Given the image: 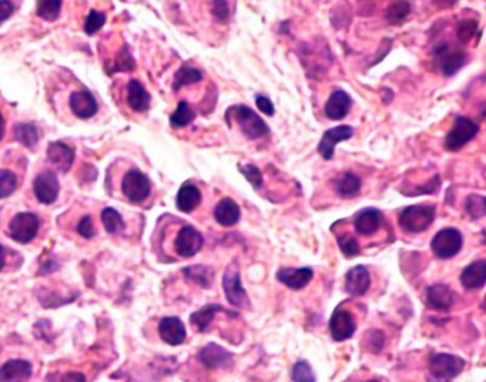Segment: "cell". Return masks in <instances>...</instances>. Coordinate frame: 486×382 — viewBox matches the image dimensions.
<instances>
[{"label": "cell", "instance_id": "1", "mask_svg": "<svg viewBox=\"0 0 486 382\" xmlns=\"http://www.w3.org/2000/svg\"><path fill=\"white\" fill-rule=\"evenodd\" d=\"M225 120H234L241 133L249 140H258L270 134V127L267 126V123L246 105H237L230 107L225 113Z\"/></svg>", "mask_w": 486, "mask_h": 382}, {"label": "cell", "instance_id": "2", "mask_svg": "<svg viewBox=\"0 0 486 382\" xmlns=\"http://www.w3.org/2000/svg\"><path fill=\"white\" fill-rule=\"evenodd\" d=\"M436 209L429 204H414L402 210L398 217L400 227L409 234H418L431 227L435 220Z\"/></svg>", "mask_w": 486, "mask_h": 382}, {"label": "cell", "instance_id": "3", "mask_svg": "<svg viewBox=\"0 0 486 382\" xmlns=\"http://www.w3.org/2000/svg\"><path fill=\"white\" fill-rule=\"evenodd\" d=\"M433 58L436 66L445 77L457 74L468 62V55L464 51L452 47L447 41H442L435 47Z\"/></svg>", "mask_w": 486, "mask_h": 382}, {"label": "cell", "instance_id": "4", "mask_svg": "<svg viewBox=\"0 0 486 382\" xmlns=\"http://www.w3.org/2000/svg\"><path fill=\"white\" fill-rule=\"evenodd\" d=\"M465 361L451 354H435L429 360V376L433 382H449L458 376Z\"/></svg>", "mask_w": 486, "mask_h": 382}, {"label": "cell", "instance_id": "5", "mask_svg": "<svg viewBox=\"0 0 486 382\" xmlns=\"http://www.w3.org/2000/svg\"><path fill=\"white\" fill-rule=\"evenodd\" d=\"M479 133V124L466 116H458L452 129L445 137V149L448 152H459Z\"/></svg>", "mask_w": 486, "mask_h": 382}, {"label": "cell", "instance_id": "6", "mask_svg": "<svg viewBox=\"0 0 486 382\" xmlns=\"http://www.w3.org/2000/svg\"><path fill=\"white\" fill-rule=\"evenodd\" d=\"M223 290L225 293L227 301L238 308H247L250 307V298L247 296V291L241 284V275L239 268L235 261L230 263L224 271L223 275Z\"/></svg>", "mask_w": 486, "mask_h": 382}, {"label": "cell", "instance_id": "7", "mask_svg": "<svg viewBox=\"0 0 486 382\" xmlns=\"http://www.w3.org/2000/svg\"><path fill=\"white\" fill-rule=\"evenodd\" d=\"M464 244V237L462 232L457 228L448 227L435 234L431 242V249L432 253L441 258V260H448L455 257Z\"/></svg>", "mask_w": 486, "mask_h": 382}, {"label": "cell", "instance_id": "8", "mask_svg": "<svg viewBox=\"0 0 486 382\" xmlns=\"http://www.w3.org/2000/svg\"><path fill=\"white\" fill-rule=\"evenodd\" d=\"M121 191L126 199L131 203H141L152 193V184L149 177L137 169L129 170L121 180Z\"/></svg>", "mask_w": 486, "mask_h": 382}, {"label": "cell", "instance_id": "9", "mask_svg": "<svg viewBox=\"0 0 486 382\" xmlns=\"http://www.w3.org/2000/svg\"><path fill=\"white\" fill-rule=\"evenodd\" d=\"M39 227L40 220L34 213H18L9 224V232L15 242L29 244L36 238Z\"/></svg>", "mask_w": 486, "mask_h": 382}, {"label": "cell", "instance_id": "10", "mask_svg": "<svg viewBox=\"0 0 486 382\" xmlns=\"http://www.w3.org/2000/svg\"><path fill=\"white\" fill-rule=\"evenodd\" d=\"M33 193L39 203L53 204L60 193V183L56 173L46 170L37 174L33 181Z\"/></svg>", "mask_w": 486, "mask_h": 382}, {"label": "cell", "instance_id": "11", "mask_svg": "<svg viewBox=\"0 0 486 382\" xmlns=\"http://www.w3.org/2000/svg\"><path fill=\"white\" fill-rule=\"evenodd\" d=\"M204 244V238L199 230L191 225H184L176 235L174 250L183 258H190L196 256Z\"/></svg>", "mask_w": 486, "mask_h": 382}, {"label": "cell", "instance_id": "12", "mask_svg": "<svg viewBox=\"0 0 486 382\" xmlns=\"http://www.w3.org/2000/svg\"><path fill=\"white\" fill-rule=\"evenodd\" d=\"M354 131H355L354 127H351L348 124H341V126L328 129L320 140V145H318L320 156L327 162L331 160L334 157L336 145L353 138Z\"/></svg>", "mask_w": 486, "mask_h": 382}, {"label": "cell", "instance_id": "13", "mask_svg": "<svg viewBox=\"0 0 486 382\" xmlns=\"http://www.w3.org/2000/svg\"><path fill=\"white\" fill-rule=\"evenodd\" d=\"M355 328H357V324H355L354 315L348 310L339 307L331 315L329 331L335 341H346L351 338L354 336Z\"/></svg>", "mask_w": 486, "mask_h": 382}, {"label": "cell", "instance_id": "14", "mask_svg": "<svg viewBox=\"0 0 486 382\" xmlns=\"http://www.w3.org/2000/svg\"><path fill=\"white\" fill-rule=\"evenodd\" d=\"M69 106L72 113L81 120L91 119L93 116H96L97 110H99V105H97L94 96L88 90L72 91L69 98Z\"/></svg>", "mask_w": 486, "mask_h": 382}, {"label": "cell", "instance_id": "15", "mask_svg": "<svg viewBox=\"0 0 486 382\" xmlns=\"http://www.w3.org/2000/svg\"><path fill=\"white\" fill-rule=\"evenodd\" d=\"M351 107H353L351 96L347 91L338 88L331 93L324 110H325V116L329 120H343L344 117H347Z\"/></svg>", "mask_w": 486, "mask_h": 382}, {"label": "cell", "instance_id": "16", "mask_svg": "<svg viewBox=\"0 0 486 382\" xmlns=\"http://www.w3.org/2000/svg\"><path fill=\"white\" fill-rule=\"evenodd\" d=\"M47 160L62 173H67L74 162V149L63 141H52L46 150Z\"/></svg>", "mask_w": 486, "mask_h": 382}, {"label": "cell", "instance_id": "17", "mask_svg": "<svg viewBox=\"0 0 486 382\" xmlns=\"http://www.w3.org/2000/svg\"><path fill=\"white\" fill-rule=\"evenodd\" d=\"M159 334L169 345H180L187 337L184 322L178 317H164L159 324Z\"/></svg>", "mask_w": 486, "mask_h": 382}, {"label": "cell", "instance_id": "18", "mask_svg": "<svg viewBox=\"0 0 486 382\" xmlns=\"http://www.w3.org/2000/svg\"><path fill=\"white\" fill-rule=\"evenodd\" d=\"M371 277L364 265L353 267L346 274V291L353 297H362L369 290Z\"/></svg>", "mask_w": 486, "mask_h": 382}, {"label": "cell", "instance_id": "19", "mask_svg": "<svg viewBox=\"0 0 486 382\" xmlns=\"http://www.w3.org/2000/svg\"><path fill=\"white\" fill-rule=\"evenodd\" d=\"M314 277V271L311 267L303 268H281L277 272V279L287 285L291 290H303L304 286L310 284Z\"/></svg>", "mask_w": 486, "mask_h": 382}, {"label": "cell", "instance_id": "20", "mask_svg": "<svg viewBox=\"0 0 486 382\" xmlns=\"http://www.w3.org/2000/svg\"><path fill=\"white\" fill-rule=\"evenodd\" d=\"M199 360L209 368H224L228 369L232 367L234 364V358L232 354L228 353L227 350H224L223 347L217 345V344H209L206 345L200 354H199Z\"/></svg>", "mask_w": 486, "mask_h": 382}, {"label": "cell", "instance_id": "21", "mask_svg": "<svg viewBox=\"0 0 486 382\" xmlns=\"http://www.w3.org/2000/svg\"><path fill=\"white\" fill-rule=\"evenodd\" d=\"M202 200H203L202 190L196 184L187 181L178 190L177 197H176V206L181 213L190 214L200 206Z\"/></svg>", "mask_w": 486, "mask_h": 382}, {"label": "cell", "instance_id": "22", "mask_svg": "<svg viewBox=\"0 0 486 382\" xmlns=\"http://www.w3.org/2000/svg\"><path fill=\"white\" fill-rule=\"evenodd\" d=\"M455 303V293L445 284H435L428 289L426 304L432 310L447 311Z\"/></svg>", "mask_w": 486, "mask_h": 382}, {"label": "cell", "instance_id": "23", "mask_svg": "<svg viewBox=\"0 0 486 382\" xmlns=\"http://www.w3.org/2000/svg\"><path fill=\"white\" fill-rule=\"evenodd\" d=\"M459 279L466 290L482 289L486 282V260L480 258L466 265L462 270Z\"/></svg>", "mask_w": 486, "mask_h": 382}, {"label": "cell", "instance_id": "24", "mask_svg": "<svg viewBox=\"0 0 486 382\" xmlns=\"http://www.w3.org/2000/svg\"><path fill=\"white\" fill-rule=\"evenodd\" d=\"M152 96L141 84V81L133 79L127 84V105L137 113L147 112L150 109Z\"/></svg>", "mask_w": 486, "mask_h": 382}, {"label": "cell", "instance_id": "25", "mask_svg": "<svg viewBox=\"0 0 486 382\" xmlns=\"http://www.w3.org/2000/svg\"><path fill=\"white\" fill-rule=\"evenodd\" d=\"M32 376V365L25 360H11L0 368V382H26Z\"/></svg>", "mask_w": 486, "mask_h": 382}, {"label": "cell", "instance_id": "26", "mask_svg": "<svg viewBox=\"0 0 486 382\" xmlns=\"http://www.w3.org/2000/svg\"><path fill=\"white\" fill-rule=\"evenodd\" d=\"M382 224V213L376 209H364L354 218V228L360 235L375 234Z\"/></svg>", "mask_w": 486, "mask_h": 382}, {"label": "cell", "instance_id": "27", "mask_svg": "<svg viewBox=\"0 0 486 382\" xmlns=\"http://www.w3.org/2000/svg\"><path fill=\"white\" fill-rule=\"evenodd\" d=\"M213 214H214V218L218 224H221L224 227H231L239 221L241 209L232 199L224 197L218 202Z\"/></svg>", "mask_w": 486, "mask_h": 382}, {"label": "cell", "instance_id": "28", "mask_svg": "<svg viewBox=\"0 0 486 382\" xmlns=\"http://www.w3.org/2000/svg\"><path fill=\"white\" fill-rule=\"evenodd\" d=\"M361 187V178L353 171H346L344 174L336 177V180L334 181V188L336 191V195L343 199L357 197L360 195Z\"/></svg>", "mask_w": 486, "mask_h": 382}, {"label": "cell", "instance_id": "29", "mask_svg": "<svg viewBox=\"0 0 486 382\" xmlns=\"http://www.w3.org/2000/svg\"><path fill=\"white\" fill-rule=\"evenodd\" d=\"M217 312H225L231 317H235L237 314L232 312V311H228L225 310L224 307H221L220 304H207L206 307H203L202 310L196 311L194 312L191 317H190V322L191 325L196 328L197 331L200 332H204L207 331V328L210 327V324L213 322V320L216 318Z\"/></svg>", "mask_w": 486, "mask_h": 382}, {"label": "cell", "instance_id": "30", "mask_svg": "<svg viewBox=\"0 0 486 382\" xmlns=\"http://www.w3.org/2000/svg\"><path fill=\"white\" fill-rule=\"evenodd\" d=\"M203 80V72L197 67H192L190 65H183L174 74L173 80V90L178 91L184 86L196 84Z\"/></svg>", "mask_w": 486, "mask_h": 382}, {"label": "cell", "instance_id": "31", "mask_svg": "<svg viewBox=\"0 0 486 382\" xmlns=\"http://www.w3.org/2000/svg\"><path fill=\"white\" fill-rule=\"evenodd\" d=\"M13 137L27 149H33L39 143V130L33 123H19L13 129Z\"/></svg>", "mask_w": 486, "mask_h": 382}, {"label": "cell", "instance_id": "32", "mask_svg": "<svg viewBox=\"0 0 486 382\" xmlns=\"http://www.w3.org/2000/svg\"><path fill=\"white\" fill-rule=\"evenodd\" d=\"M196 119V110H194L187 102L181 100L177 105V109L170 116V126L173 129H183L191 124Z\"/></svg>", "mask_w": 486, "mask_h": 382}, {"label": "cell", "instance_id": "33", "mask_svg": "<svg viewBox=\"0 0 486 382\" xmlns=\"http://www.w3.org/2000/svg\"><path fill=\"white\" fill-rule=\"evenodd\" d=\"M62 12V2L59 0H40L36 4V13L46 22H55Z\"/></svg>", "mask_w": 486, "mask_h": 382}, {"label": "cell", "instance_id": "34", "mask_svg": "<svg viewBox=\"0 0 486 382\" xmlns=\"http://www.w3.org/2000/svg\"><path fill=\"white\" fill-rule=\"evenodd\" d=\"M184 275L190 281L197 282L199 285L204 286V289H209V286L211 285L214 272L211 268L204 267V265H191V267L184 268Z\"/></svg>", "mask_w": 486, "mask_h": 382}, {"label": "cell", "instance_id": "35", "mask_svg": "<svg viewBox=\"0 0 486 382\" xmlns=\"http://www.w3.org/2000/svg\"><path fill=\"white\" fill-rule=\"evenodd\" d=\"M102 223L109 234H119L126 227L121 214L112 207H106L102 211Z\"/></svg>", "mask_w": 486, "mask_h": 382}, {"label": "cell", "instance_id": "36", "mask_svg": "<svg viewBox=\"0 0 486 382\" xmlns=\"http://www.w3.org/2000/svg\"><path fill=\"white\" fill-rule=\"evenodd\" d=\"M336 243L339 246V250L348 258L357 257L361 253L360 243L351 232H339L336 235Z\"/></svg>", "mask_w": 486, "mask_h": 382}, {"label": "cell", "instance_id": "37", "mask_svg": "<svg viewBox=\"0 0 486 382\" xmlns=\"http://www.w3.org/2000/svg\"><path fill=\"white\" fill-rule=\"evenodd\" d=\"M411 11L412 8L409 2H394L388 6L385 16H386V20L391 25H400L409 16Z\"/></svg>", "mask_w": 486, "mask_h": 382}, {"label": "cell", "instance_id": "38", "mask_svg": "<svg viewBox=\"0 0 486 382\" xmlns=\"http://www.w3.org/2000/svg\"><path fill=\"white\" fill-rule=\"evenodd\" d=\"M465 211L473 220H479L486 213V199L479 195H471L465 200Z\"/></svg>", "mask_w": 486, "mask_h": 382}, {"label": "cell", "instance_id": "39", "mask_svg": "<svg viewBox=\"0 0 486 382\" xmlns=\"http://www.w3.org/2000/svg\"><path fill=\"white\" fill-rule=\"evenodd\" d=\"M18 187V177L13 171L0 169V200L15 193Z\"/></svg>", "mask_w": 486, "mask_h": 382}, {"label": "cell", "instance_id": "40", "mask_svg": "<svg viewBox=\"0 0 486 382\" xmlns=\"http://www.w3.org/2000/svg\"><path fill=\"white\" fill-rule=\"evenodd\" d=\"M105 25H106V13L91 9L86 18V22H84V32H86V34L93 36L99 32Z\"/></svg>", "mask_w": 486, "mask_h": 382}, {"label": "cell", "instance_id": "41", "mask_svg": "<svg viewBox=\"0 0 486 382\" xmlns=\"http://www.w3.org/2000/svg\"><path fill=\"white\" fill-rule=\"evenodd\" d=\"M238 171L246 177V180L253 185L254 190L258 191L263 187V184H264L263 173L257 166H254V164H246V166L238 164Z\"/></svg>", "mask_w": 486, "mask_h": 382}, {"label": "cell", "instance_id": "42", "mask_svg": "<svg viewBox=\"0 0 486 382\" xmlns=\"http://www.w3.org/2000/svg\"><path fill=\"white\" fill-rule=\"evenodd\" d=\"M294 382H315V375L311 365L307 361H298L291 374Z\"/></svg>", "mask_w": 486, "mask_h": 382}, {"label": "cell", "instance_id": "43", "mask_svg": "<svg viewBox=\"0 0 486 382\" xmlns=\"http://www.w3.org/2000/svg\"><path fill=\"white\" fill-rule=\"evenodd\" d=\"M476 30H478V20L475 19L462 20L457 27V37L462 44H466L473 39Z\"/></svg>", "mask_w": 486, "mask_h": 382}, {"label": "cell", "instance_id": "44", "mask_svg": "<svg viewBox=\"0 0 486 382\" xmlns=\"http://www.w3.org/2000/svg\"><path fill=\"white\" fill-rule=\"evenodd\" d=\"M211 13L218 23H227L231 18V8L228 2H213Z\"/></svg>", "mask_w": 486, "mask_h": 382}, {"label": "cell", "instance_id": "45", "mask_svg": "<svg viewBox=\"0 0 486 382\" xmlns=\"http://www.w3.org/2000/svg\"><path fill=\"white\" fill-rule=\"evenodd\" d=\"M77 232L84 238L94 237L96 230H94V223L90 214H86L84 217H81V220L77 224Z\"/></svg>", "mask_w": 486, "mask_h": 382}, {"label": "cell", "instance_id": "46", "mask_svg": "<svg viewBox=\"0 0 486 382\" xmlns=\"http://www.w3.org/2000/svg\"><path fill=\"white\" fill-rule=\"evenodd\" d=\"M256 105H257V109L267 114V116H274L275 114V107H274V103L267 98V96L264 94H257L256 96Z\"/></svg>", "mask_w": 486, "mask_h": 382}, {"label": "cell", "instance_id": "47", "mask_svg": "<svg viewBox=\"0 0 486 382\" xmlns=\"http://www.w3.org/2000/svg\"><path fill=\"white\" fill-rule=\"evenodd\" d=\"M15 12V5L8 0H0V23L6 22Z\"/></svg>", "mask_w": 486, "mask_h": 382}, {"label": "cell", "instance_id": "48", "mask_svg": "<svg viewBox=\"0 0 486 382\" xmlns=\"http://www.w3.org/2000/svg\"><path fill=\"white\" fill-rule=\"evenodd\" d=\"M5 263H6V249L0 244V271L4 270Z\"/></svg>", "mask_w": 486, "mask_h": 382}, {"label": "cell", "instance_id": "49", "mask_svg": "<svg viewBox=\"0 0 486 382\" xmlns=\"http://www.w3.org/2000/svg\"><path fill=\"white\" fill-rule=\"evenodd\" d=\"M5 130H6V121L2 112H0V140L5 137Z\"/></svg>", "mask_w": 486, "mask_h": 382}, {"label": "cell", "instance_id": "50", "mask_svg": "<svg viewBox=\"0 0 486 382\" xmlns=\"http://www.w3.org/2000/svg\"><path fill=\"white\" fill-rule=\"evenodd\" d=\"M367 382H379V381H367Z\"/></svg>", "mask_w": 486, "mask_h": 382}]
</instances>
